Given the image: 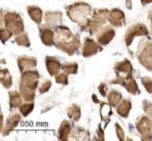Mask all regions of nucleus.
Instances as JSON below:
<instances>
[{"instance_id":"obj_23","label":"nucleus","mask_w":152,"mask_h":141,"mask_svg":"<svg viewBox=\"0 0 152 141\" xmlns=\"http://www.w3.org/2000/svg\"><path fill=\"white\" fill-rule=\"evenodd\" d=\"M107 103H110L112 107H118V105L122 100V94L119 90L116 89H112L107 94Z\"/></svg>"},{"instance_id":"obj_16","label":"nucleus","mask_w":152,"mask_h":141,"mask_svg":"<svg viewBox=\"0 0 152 141\" xmlns=\"http://www.w3.org/2000/svg\"><path fill=\"white\" fill-rule=\"evenodd\" d=\"M44 19L48 26H50V27H56V26L61 25V20H63V13L61 12L47 11L44 15Z\"/></svg>"},{"instance_id":"obj_11","label":"nucleus","mask_w":152,"mask_h":141,"mask_svg":"<svg viewBox=\"0 0 152 141\" xmlns=\"http://www.w3.org/2000/svg\"><path fill=\"white\" fill-rule=\"evenodd\" d=\"M115 32L114 27L112 26H104L102 30H100L99 32L96 34V40L99 43L100 45L104 46V45H107L113 39L115 38Z\"/></svg>"},{"instance_id":"obj_28","label":"nucleus","mask_w":152,"mask_h":141,"mask_svg":"<svg viewBox=\"0 0 152 141\" xmlns=\"http://www.w3.org/2000/svg\"><path fill=\"white\" fill-rule=\"evenodd\" d=\"M105 108V103H101L100 101V115H101L102 119L103 120H110V117L112 115V106L108 103Z\"/></svg>"},{"instance_id":"obj_24","label":"nucleus","mask_w":152,"mask_h":141,"mask_svg":"<svg viewBox=\"0 0 152 141\" xmlns=\"http://www.w3.org/2000/svg\"><path fill=\"white\" fill-rule=\"evenodd\" d=\"M0 82L5 89H10L13 86V78L7 68H2L0 70Z\"/></svg>"},{"instance_id":"obj_29","label":"nucleus","mask_w":152,"mask_h":141,"mask_svg":"<svg viewBox=\"0 0 152 141\" xmlns=\"http://www.w3.org/2000/svg\"><path fill=\"white\" fill-rule=\"evenodd\" d=\"M34 108V103H32V101H29V103L26 101L25 103H23V105L20 107V113L22 114V116L26 117V116H28L31 113Z\"/></svg>"},{"instance_id":"obj_33","label":"nucleus","mask_w":152,"mask_h":141,"mask_svg":"<svg viewBox=\"0 0 152 141\" xmlns=\"http://www.w3.org/2000/svg\"><path fill=\"white\" fill-rule=\"evenodd\" d=\"M143 110L146 115L149 116L150 118H152V103H150V101H148V100H144Z\"/></svg>"},{"instance_id":"obj_13","label":"nucleus","mask_w":152,"mask_h":141,"mask_svg":"<svg viewBox=\"0 0 152 141\" xmlns=\"http://www.w3.org/2000/svg\"><path fill=\"white\" fill-rule=\"evenodd\" d=\"M108 22L110 23V25L115 26V27H122L126 23L124 12L120 9L110 10V16H108Z\"/></svg>"},{"instance_id":"obj_34","label":"nucleus","mask_w":152,"mask_h":141,"mask_svg":"<svg viewBox=\"0 0 152 141\" xmlns=\"http://www.w3.org/2000/svg\"><path fill=\"white\" fill-rule=\"evenodd\" d=\"M51 80H45L44 82L42 83V85L40 86V93L41 94H44V93H46V92H48L49 91V89L51 88Z\"/></svg>"},{"instance_id":"obj_39","label":"nucleus","mask_w":152,"mask_h":141,"mask_svg":"<svg viewBox=\"0 0 152 141\" xmlns=\"http://www.w3.org/2000/svg\"><path fill=\"white\" fill-rule=\"evenodd\" d=\"M142 140H152V134L145 135V136H141Z\"/></svg>"},{"instance_id":"obj_4","label":"nucleus","mask_w":152,"mask_h":141,"mask_svg":"<svg viewBox=\"0 0 152 141\" xmlns=\"http://www.w3.org/2000/svg\"><path fill=\"white\" fill-rule=\"evenodd\" d=\"M1 24L9 28L14 35H18L24 32V23L21 16L16 12L1 11Z\"/></svg>"},{"instance_id":"obj_12","label":"nucleus","mask_w":152,"mask_h":141,"mask_svg":"<svg viewBox=\"0 0 152 141\" xmlns=\"http://www.w3.org/2000/svg\"><path fill=\"white\" fill-rule=\"evenodd\" d=\"M17 63H18V68H19L20 72L22 73V72L26 71V70L36 68L37 64H38V61H37V58L23 55L18 57Z\"/></svg>"},{"instance_id":"obj_41","label":"nucleus","mask_w":152,"mask_h":141,"mask_svg":"<svg viewBox=\"0 0 152 141\" xmlns=\"http://www.w3.org/2000/svg\"><path fill=\"white\" fill-rule=\"evenodd\" d=\"M141 2L143 5H147V4H150L152 3V0H141Z\"/></svg>"},{"instance_id":"obj_21","label":"nucleus","mask_w":152,"mask_h":141,"mask_svg":"<svg viewBox=\"0 0 152 141\" xmlns=\"http://www.w3.org/2000/svg\"><path fill=\"white\" fill-rule=\"evenodd\" d=\"M131 110V101L129 98L122 99L121 103L117 107V113L123 118H127L129 116Z\"/></svg>"},{"instance_id":"obj_31","label":"nucleus","mask_w":152,"mask_h":141,"mask_svg":"<svg viewBox=\"0 0 152 141\" xmlns=\"http://www.w3.org/2000/svg\"><path fill=\"white\" fill-rule=\"evenodd\" d=\"M141 80H142V84H143L144 88L146 89V91L151 94L152 93V78H149V76H143Z\"/></svg>"},{"instance_id":"obj_14","label":"nucleus","mask_w":152,"mask_h":141,"mask_svg":"<svg viewBox=\"0 0 152 141\" xmlns=\"http://www.w3.org/2000/svg\"><path fill=\"white\" fill-rule=\"evenodd\" d=\"M21 115L22 114H19V113H12L9 115L7 119V122H5L4 126L3 128L1 130V134L2 136H7L10 133L12 132L13 130H15L16 126L19 124V122L21 121Z\"/></svg>"},{"instance_id":"obj_26","label":"nucleus","mask_w":152,"mask_h":141,"mask_svg":"<svg viewBox=\"0 0 152 141\" xmlns=\"http://www.w3.org/2000/svg\"><path fill=\"white\" fill-rule=\"evenodd\" d=\"M61 69L67 74H76L78 71V64L76 62H67L63 64Z\"/></svg>"},{"instance_id":"obj_19","label":"nucleus","mask_w":152,"mask_h":141,"mask_svg":"<svg viewBox=\"0 0 152 141\" xmlns=\"http://www.w3.org/2000/svg\"><path fill=\"white\" fill-rule=\"evenodd\" d=\"M27 10V13L29 15V17L31 18V20L34 22H36L37 24L40 25L42 23V20H43V12L42 10L40 9L39 7L37 5H28L26 7Z\"/></svg>"},{"instance_id":"obj_6","label":"nucleus","mask_w":152,"mask_h":141,"mask_svg":"<svg viewBox=\"0 0 152 141\" xmlns=\"http://www.w3.org/2000/svg\"><path fill=\"white\" fill-rule=\"evenodd\" d=\"M110 12L107 9H97L93 11L92 19L90 22L88 32L91 35H96L105 24V22L108 20Z\"/></svg>"},{"instance_id":"obj_20","label":"nucleus","mask_w":152,"mask_h":141,"mask_svg":"<svg viewBox=\"0 0 152 141\" xmlns=\"http://www.w3.org/2000/svg\"><path fill=\"white\" fill-rule=\"evenodd\" d=\"M118 85L123 86L129 93H131V94L137 95L140 93V89H139V87H137V80H135L133 78L120 80V82L118 83Z\"/></svg>"},{"instance_id":"obj_25","label":"nucleus","mask_w":152,"mask_h":141,"mask_svg":"<svg viewBox=\"0 0 152 141\" xmlns=\"http://www.w3.org/2000/svg\"><path fill=\"white\" fill-rule=\"evenodd\" d=\"M80 116H81V111H80V107L78 105L73 103L72 106H70L69 109H68V117L71 118L73 121H78L80 119Z\"/></svg>"},{"instance_id":"obj_10","label":"nucleus","mask_w":152,"mask_h":141,"mask_svg":"<svg viewBox=\"0 0 152 141\" xmlns=\"http://www.w3.org/2000/svg\"><path fill=\"white\" fill-rule=\"evenodd\" d=\"M135 128L141 136L152 134V120L149 116H140L135 121Z\"/></svg>"},{"instance_id":"obj_2","label":"nucleus","mask_w":152,"mask_h":141,"mask_svg":"<svg viewBox=\"0 0 152 141\" xmlns=\"http://www.w3.org/2000/svg\"><path fill=\"white\" fill-rule=\"evenodd\" d=\"M66 12L72 22L77 24L81 30L88 32L92 15H93L92 7L89 3L83 2V1L74 2L66 7Z\"/></svg>"},{"instance_id":"obj_18","label":"nucleus","mask_w":152,"mask_h":141,"mask_svg":"<svg viewBox=\"0 0 152 141\" xmlns=\"http://www.w3.org/2000/svg\"><path fill=\"white\" fill-rule=\"evenodd\" d=\"M71 124L68 120H63L59 125L58 132H57V138L61 141H67L70 138V135H71Z\"/></svg>"},{"instance_id":"obj_22","label":"nucleus","mask_w":152,"mask_h":141,"mask_svg":"<svg viewBox=\"0 0 152 141\" xmlns=\"http://www.w3.org/2000/svg\"><path fill=\"white\" fill-rule=\"evenodd\" d=\"M9 99H10V109L13 111L14 109H17V108H20L23 103H22V98L21 93L20 91H11L9 92Z\"/></svg>"},{"instance_id":"obj_9","label":"nucleus","mask_w":152,"mask_h":141,"mask_svg":"<svg viewBox=\"0 0 152 141\" xmlns=\"http://www.w3.org/2000/svg\"><path fill=\"white\" fill-rule=\"evenodd\" d=\"M101 50H102V45H100L98 42H95L91 38H85L83 51H81L83 57L85 58L92 57V55H95L96 53H98Z\"/></svg>"},{"instance_id":"obj_37","label":"nucleus","mask_w":152,"mask_h":141,"mask_svg":"<svg viewBox=\"0 0 152 141\" xmlns=\"http://www.w3.org/2000/svg\"><path fill=\"white\" fill-rule=\"evenodd\" d=\"M98 90H99V92L101 93L102 96H107V95H106V85L104 84V83H101V84L99 85Z\"/></svg>"},{"instance_id":"obj_3","label":"nucleus","mask_w":152,"mask_h":141,"mask_svg":"<svg viewBox=\"0 0 152 141\" xmlns=\"http://www.w3.org/2000/svg\"><path fill=\"white\" fill-rule=\"evenodd\" d=\"M40 73L34 69H29L21 73L19 91L24 101H34L36 97V89L38 88Z\"/></svg>"},{"instance_id":"obj_30","label":"nucleus","mask_w":152,"mask_h":141,"mask_svg":"<svg viewBox=\"0 0 152 141\" xmlns=\"http://www.w3.org/2000/svg\"><path fill=\"white\" fill-rule=\"evenodd\" d=\"M13 35L14 34L9 30V28L1 27V30H0V38H1V42H2L3 44H5V42H7V40H10Z\"/></svg>"},{"instance_id":"obj_17","label":"nucleus","mask_w":152,"mask_h":141,"mask_svg":"<svg viewBox=\"0 0 152 141\" xmlns=\"http://www.w3.org/2000/svg\"><path fill=\"white\" fill-rule=\"evenodd\" d=\"M45 63H46V68L50 76H55L59 73V70L61 69L63 65H61L59 61L55 57H50L47 55L45 58Z\"/></svg>"},{"instance_id":"obj_5","label":"nucleus","mask_w":152,"mask_h":141,"mask_svg":"<svg viewBox=\"0 0 152 141\" xmlns=\"http://www.w3.org/2000/svg\"><path fill=\"white\" fill-rule=\"evenodd\" d=\"M137 59L139 63L148 71H152V41L148 39L140 41L137 50Z\"/></svg>"},{"instance_id":"obj_32","label":"nucleus","mask_w":152,"mask_h":141,"mask_svg":"<svg viewBox=\"0 0 152 141\" xmlns=\"http://www.w3.org/2000/svg\"><path fill=\"white\" fill-rule=\"evenodd\" d=\"M55 82H56L57 84L68 85V74L66 73V72L56 74V75H55Z\"/></svg>"},{"instance_id":"obj_36","label":"nucleus","mask_w":152,"mask_h":141,"mask_svg":"<svg viewBox=\"0 0 152 141\" xmlns=\"http://www.w3.org/2000/svg\"><path fill=\"white\" fill-rule=\"evenodd\" d=\"M96 134H97V140H104V133H103V130L100 128V125L98 126L97 131H96Z\"/></svg>"},{"instance_id":"obj_35","label":"nucleus","mask_w":152,"mask_h":141,"mask_svg":"<svg viewBox=\"0 0 152 141\" xmlns=\"http://www.w3.org/2000/svg\"><path fill=\"white\" fill-rule=\"evenodd\" d=\"M115 128H116V134H117V136H118V138L120 139L121 141H124L125 133H124V131H123L122 126H121L118 122H116V123H115Z\"/></svg>"},{"instance_id":"obj_38","label":"nucleus","mask_w":152,"mask_h":141,"mask_svg":"<svg viewBox=\"0 0 152 141\" xmlns=\"http://www.w3.org/2000/svg\"><path fill=\"white\" fill-rule=\"evenodd\" d=\"M125 7L127 10L132 9V4H131V0H125Z\"/></svg>"},{"instance_id":"obj_8","label":"nucleus","mask_w":152,"mask_h":141,"mask_svg":"<svg viewBox=\"0 0 152 141\" xmlns=\"http://www.w3.org/2000/svg\"><path fill=\"white\" fill-rule=\"evenodd\" d=\"M149 35L148 32L147 26L144 23H137L134 25H131L128 30H126L124 36V40H125V44L127 47H129L132 44L133 40H134L137 37H147Z\"/></svg>"},{"instance_id":"obj_40","label":"nucleus","mask_w":152,"mask_h":141,"mask_svg":"<svg viewBox=\"0 0 152 141\" xmlns=\"http://www.w3.org/2000/svg\"><path fill=\"white\" fill-rule=\"evenodd\" d=\"M148 19H149L150 23H151V30H152V9L148 12Z\"/></svg>"},{"instance_id":"obj_15","label":"nucleus","mask_w":152,"mask_h":141,"mask_svg":"<svg viewBox=\"0 0 152 141\" xmlns=\"http://www.w3.org/2000/svg\"><path fill=\"white\" fill-rule=\"evenodd\" d=\"M40 38L45 46L54 45V32L47 24L40 26Z\"/></svg>"},{"instance_id":"obj_1","label":"nucleus","mask_w":152,"mask_h":141,"mask_svg":"<svg viewBox=\"0 0 152 141\" xmlns=\"http://www.w3.org/2000/svg\"><path fill=\"white\" fill-rule=\"evenodd\" d=\"M54 45L68 55H73L80 47L78 35H74L69 27L58 25L54 30Z\"/></svg>"},{"instance_id":"obj_27","label":"nucleus","mask_w":152,"mask_h":141,"mask_svg":"<svg viewBox=\"0 0 152 141\" xmlns=\"http://www.w3.org/2000/svg\"><path fill=\"white\" fill-rule=\"evenodd\" d=\"M15 42L17 43V45H19V46H23V47H29L30 46L29 38H28V36H27L26 32H22V34L16 36Z\"/></svg>"},{"instance_id":"obj_7","label":"nucleus","mask_w":152,"mask_h":141,"mask_svg":"<svg viewBox=\"0 0 152 141\" xmlns=\"http://www.w3.org/2000/svg\"><path fill=\"white\" fill-rule=\"evenodd\" d=\"M114 70H115V73H116V78L110 80V84H113V85H118V83L120 82V80L133 78L132 65H131L130 61L127 59L123 60V61H120V62H117L114 65Z\"/></svg>"}]
</instances>
